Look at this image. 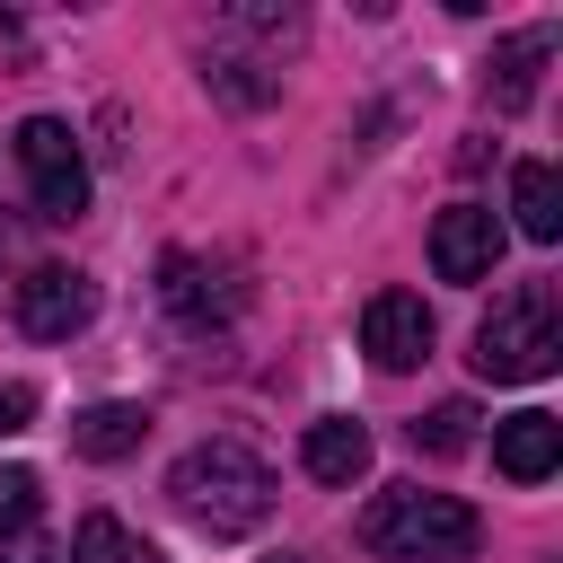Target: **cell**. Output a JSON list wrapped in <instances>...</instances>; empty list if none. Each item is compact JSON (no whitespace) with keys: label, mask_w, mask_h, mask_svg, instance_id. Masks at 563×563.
<instances>
[{"label":"cell","mask_w":563,"mask_h":563,"mask_svg":"<svg viewBox=\"0 0 563 563\" xmlns=\"http://www.w3.org/2000/svg\"><path fill=\"white\" fill-rule=\"evenodd\" d=\"M361 545L378 563H466L484 545V519L457 493H422V484H387L361 510Z\"/></svg>","instance_id":"obj_1"},{"label":"cell","mask_w":563,"mask_h":563,"mask_svg":"<svg viewBox=\"0 0 563 563\" xmlns=\"http://www.w3.org/2000/svg\"><path fill=\"white\" fill-rule=\"evenodd\" d=\"M167 501H176L185 519H202L211 537H238V528H264V510H273V466H264L255 449H238V440H202V449H185V457L167 466Z\"/></svg>","instance_id":"obj_2"},{"label":"cell","mask_w":563,"mask_h":563,"mask_svg":"<svg viewBox=\"0 0 563 563\" xmlns=\"http://www.w3.org/2000/svg\"><path fill=\"white\" fill-rule=\"evenodd\" d=\"M563 361V308L545 282H519L493 299V317L475 325V369L484 378H545Z\"/></svg>","instance_id":"obj_3"},{"label":"cell","mask_w":563,"mask_h":563,"mask_svg":"<svg viewBox=\"0 0 563 563\" xmlns=\"http://www.w3.org/2000/svg\"><path fill=\"white\" fill-rule=\"evenodd\" d=\"M18 167H26V194H35L44 220H79L88 211V158H79L62 114H26L18 123Z\"/></svg>","instance_id":"obj_4"},{"label":"cell","mask_w":563,"mask_h":563,"mask_svg":"<svg viewBox=\"0 0 563 563\" xmlns=\"http://www.w3.org/2000/svg\"><path fill=\"white\" fill-rule=\"evenodd\" d=\"M88 317H97V282H88V273H70V264H35V273L18 282V325H26L35 343H70Z\"/></svg>","instance_id":"obj_5"},{"label":"cell","mask_w":563,"mask_h":563,"mask_svg":"<svg viewBox=\"0 0 563 563\" xmlns=\"http://www.w3.org/2000/svg\"><path fill=\"white\" fill-rule=\"evenodd\" d=\"M493 264H501V220L484 202H449L431 220V273L440 282H484Z\"/></svg>","instance_id":"obj_6"},{"label":"cell","mask_w":563,"mask_h":563,"mask_svg":"<svg viewBox=\"0 0 563 563\" xmlns=\"http://www.w3.org/2000/svg\"><path fill=\"white\" fill-rule=\"evenodd\" d=\"M361 352H369L378 369H422V361H431V308H422L413 290H378V299L361 308Z\"/></svg>","instance_id":"obj_7"},{"label":"cell","mask_w":563,"mask_h":563,"mask_svg":"<svg viewBox=\"0 0 563 563\" xmlns=\"http://www.w3.org/2000/svg\"><path fill=\"white\" fill-rule=\"evenodd\" d=\"M493 466H501L510 484H545V475L563 466V422H554L545 405H528V413L493 422Z\"/></svg>","instance_id":"obj_8"},{"label":"cell","mask_w":563,"mask_h":563,"mask_svg":"<svg viewBox=\"0 0 563 563\" xmlns=\"http://www.w3.org/2000/svg\"><path fill=\"white\" fill-rule=\"evenodd\" d=\"M0 563H53L44 475H35V466H0Z\"/></svg>","instance_id":"obj_9"},{"label":"cell","mask_w":563,"mask_h":563,"mask_svg":"<svg viewBox=\"0 0 563 563\" xmlns=\"http://www.w3.org/2000/svg\"><path fill=\"white\" fill-rule=\"evenodd\" d=\"M158 299H167L185 325H229V317H238V290H220V282H211V264H202V255H185V246L158 264Z\"/></svg>","instance_id":"obj_10"},{"label":"cell","mask_w":563,"mask_h":563,"mask_svg":"<svg viewBox=\"0 0 563 563\" xmlns=\"http://www.w3.org/2000/svg\"><path fill=\"white\" fill-rule=\"evenodd\" d=\"M545 62H554V26H519V35H510V44L484 62L493 106H501V114H519V106L537 97V70H545Z\"/></svg>","instance_id":"obj_11"},{"label":"cell","mask_w":563,"mask_h":563,"mask_svg":"<svg viewBox=\"0 0 563 563\" xmlns=\"http://www.w3.org/2000/svg\"><path fill=\"white\" fill-rule=\"evenodd\" d=\"M141 440H150V405H88V413H70V449L97 457V466L132 457Z\"/></svg>","instance_id":"obj_12"},{"label":"cell","mask_w":563,"mask_h":563,"mask_svg":"<svg viewBox=\"0 0 563 563\" xmlns=\"http://www.w3.org/2000/svg\"><path fill=\"white\" fill-rule=\"evenodd\" d=\"M299 466H308L317 484H352V475H369V431H361V422H343V413H325V422H308Z\"/></svg>","instance_id":"obj_13"},{"label":"cell","mask_w":563,"mask_h":563,"mask_svg":"<svg viewBox=\"0 0 563 563\" xmlns=\"http://www.w3.org/2000/svg\"><path fill=\"white\" fill-rule=\"evenodd\" d=\"M510 211H519V238H537V246L563 238V185H554L545 158H519L510 167Z\"/></svg>","instance_id":"obj_14"},{"label":"cell","mask_w":563,"mask_h":563,"mask_svg":"<svg viewBox=\"0 0 563 563\" xmlns=\"http://www.w3.org/2000/svg\"><path fill=\"white\" fill-rule=\"evenodd\" d=\"M70 554H79V563H158V545L132 537L114 510H88V519L70 528Z\"/></svg>","instance_id":"obj_15"},{"label":"cell","mask_w":563,"mask_h":563,"mask_svg":"<svg viewBox=\"0 0 563 563\" xmlns=\"http://www.w3.org/2000/svg\"><path fill=\"white\" fill-rule=\"evenodd\" d=\"M475 440V405L466 396H449V405H431L422 422H413V449H431V457H457Z\"/></svg>","instance_id":"obj_16"},{"label":"cell","mask_w":563,"mask_h":563,"mask_svg":"<svg viewBox=\"0 0 563 563\" xmlns=\"http://www.w3.org/2000/svg\"><path fill=\"white\" fill-rule=\"evenodd\" d=\"M26 422H35V387H18V378H9V387H0V440H9V431H26Z\"/></svg>","instance_id":"obj_17"}]
</instances>
